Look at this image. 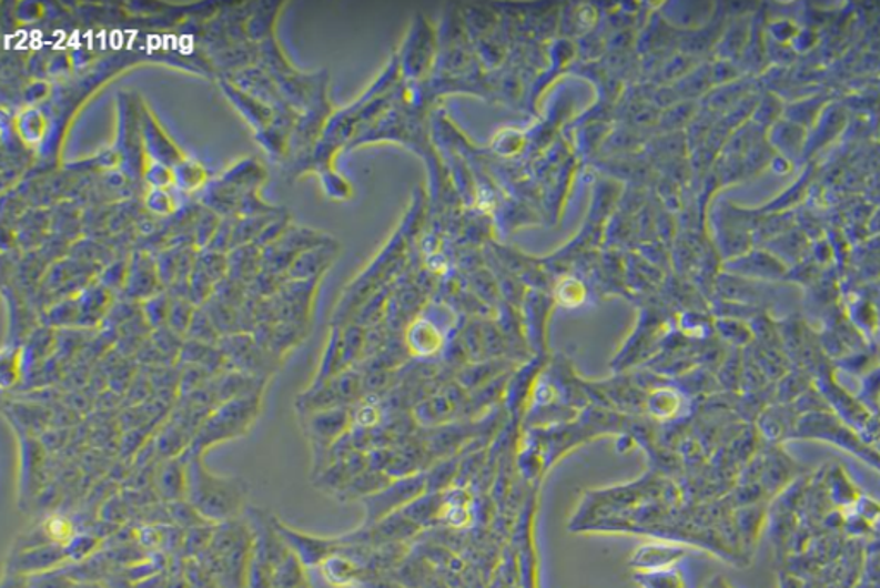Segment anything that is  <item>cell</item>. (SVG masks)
<instances>
[{
	"mask_svg": "<svg viewBox=\"0 0 880 588\" xmlns=\"http://www.w3.org/2000/svg\"><path fill=\"white\" fill-rule=\"evenodd\" d=\"M186 466V500L203 520L227 524L246 508L249 484L234 475L209 470L202 455L183 453Z\"/></svg>",
	"mask_w": 880,
	"mask_h": 588,
	"instance_id": "obj_2",
	"label": "cell"
},
{
	"mask_svg": "<svg viewBox=\"0 0 880 588\" xmlns=\"http://www.w3.org/2000/svg\"><path fill=\"white\" fill-rule=\"evenodd\" d=\"M156 489L171 503L186 499V466L181 456L165 459L161 470L156 472Z\"/></svg>",
	"mask_w": 880,
	"mask_h": 588,
	"instance_id": "obj_7",
	"label": "cell"
},
{
	"mask_svg": "<svg viewBox=\"0 0 880 588\" xmlns=\"http://www.w3.org/2000/svg\"><path fill=\"white\" fill-rule=\"evenodd\" d=\"M206 181V171L199 162L183 161L174 169V183L184 190L193 192Z\"/></svg>",
	"mask_w": 880,
	"mask_h": 588,
	"instance_id": "obj_11",
	"label": "cell"
},
{
	"mask_svg": "<svg viewBox=\"0 0 880 588\" xmlns=\"http://www.w3.org/2000/svg\"><path fill=\"white\" fill-rule=\"evenodd\" d=\"M798 27L788 20H776L769 23V33L773 42L791 43L798 34Z\"/></svg>",
	"mask_w": 880,
	"mask_h": 588,
	"instance_id": "obj_14",
	"label": "cell"
},
{
	"mask_svg": "<svg viewBox=\"0 0 880 588\" xmlns=\"http://www.w3.org/2000/svg\"><path fill=\"white\" fill-rule=\"evenodd\" d=\"M782 118H785V105H782L781 100L773 93H766L762 102L759 103V108L755 111V121H757L755 124L763 128L767 133Z\"/></svg>",
	"mask_w": 880,
	"mask_h": 588,
	"instance_id": "obj_12",
	"label": "cell"
},
{
	"mask_svg": "<svg viewBox=\"0 0 880 588\" xmlns=\"http://www.w3.org/2000/svg\"><path fill=\"white\" fill-rule=\"evenodd\" d=\"M43 534L47 539L55 546H69V543L74 539V525L73 521L61 515H52L43 521Z\"/></svg>",
	"mask_w": 880,
	"mask_h": 588,
	"instance_id": "obj_10",
	"label": "cell"
},
{
	"mask_svg": "<svg viewBox=\"0 0 880 588\" xmlns=\"http://www.w3.org/2000/svg\"><path fill=\"white\" fill-rule=\"evenodd\" d=\"M745 264H747L748 274L763 281L781 280L786 274V265L779 261L778 256H773L769 250L745 256Z\"/></svg>",
	"mask_w": 880,
	"mask_h": 588,
	"instance_id": "obj_8",
	"label": "cell"
},
{
	"mask_svg": "<svg viewBox=\"0 0 880 588\" xmlns=\"http://www.w3.org/2000/svg\"><path fill=\"white\" fill-rule=\"evenodd\" d=\"M260 415V396L256 393L234 396L203 418L186 452L202 455L219 444L246 436Z\"/></svg>",
	"mask_w": 880,
	"mask_h": 588,
	"instance_id": "obj_3",
	"label": "cell"
},
{
	"mask_svg": "<svg viewBox=\"0 0 880 588\" xmlns=\"http://www.w3.org/2000/svg\"><path fill=\"white\" fill-rule=\"evenodd\" d=\"M800 233V231H798ZM797 231H786L779 236L770 237L769 252L773 256H778L779 261L785 264V261H800L807 250V240L803 234H798ZM786 265V264H785Z\"/></svg>",
	"mask_w": 880,
	"mask_h": 588,
	"instance_id": "obj_9",
	"label": "cell"
},
{
	"mask_svg": "<svg viewBox=\"0 0 880 588\" xmlns=\"http://www.w3.org/2000/svg\"><path fill=\"white\" fill-rule=\"evenodd\" d=\"M146 205L155 214H169L174 209V200L165 190H152L146 196Z\"/></svg>",
	"mask_w": 880,
	"mask_h": 588,
	"instance_id": "obj_15",
	"label": "cell"
},
{
	"mask_svg": "<svg viewBox=\"0 0 880 588\" xmlns=\"http://www.w3.org/2000/svg\"><path fill=\"white\" fill-rule=\"evenodd\" d=\"M816 43V31L810 30V28H805V30L798 31L797 37H795L793 42H791V47H793L795 52H808Z\"/></svg>",
	"mask_w": 880,
	"mask_h": 588,
	"instance_id": "obj_16",
	"label": "cell"
},
{
	"mask_svg": "<svg viewBox=\"0 0 880 588\" xmlns=\"http://www.w3.org/2000/svg\"><path fill=\"white\" fill-rule=\"evenodd\" d=\"M143 123H145V130H143L145 136L143 138H145L146 152L150 153V158L155 159L156 164L180 165L184 161L183 155L178 146L165 136L155 119L152 115H146Z\"/></svg>",
	"mask_w": 880,
	"mask_h": 588,
	"instance_id": "obj_6",
	"label": "cell"
},
{
	"mask_svg": "<svg viewBox=\"0 0 880 588\" xmlns=\"http://www.w3.org/2000/svg\"><path fill=\"white\" fill-rule=\"evenodd\" d=\"M302 418H305L303 428H305L306 437H308L313 453H315L313 465H315L316 475H318L321 474L322 465H324L322 462H324L325 453L331 452V447L341 439L344 430H346L350 417L343 409L331 408L310 413V415Z\"/></svg>",
	"mask_w": 880,
	"mask_h": 588,
	"instance_id": "obj_4",
	"label": "cell"
},
{
	"mask_svg": "<svg viewBox=\"0 0 880 588\" xmlns=\"http://www.w3.org/2000/svg\"><path fill=\"white\" fill-rule=\"evenodd\" d=\"M767 142L776 155H781L786 161L791 162L801 158V153L807 150L808 130L782 118L767 131Z\"/></svg>",
	"mask_w": 880,
	"mask_h": 588,
	"instance_id": "obj_5",
	"label": "cell"
},
{
	"mask_svg": "<svg viewBox=\"0 0 880 588\" xmlns=\"http://www.w3.org/2000/svg\"><path fill=\"white\" fill-rule=\"evenodd\" d=\"M252 552L244 588H310L303 574V562L284 543L274 525V516L267 518L253 509Z\"/></svg>",
	"mask_w": 880,
	"mask_h": 588,
	"instance_id": "obj_1",
	"label": "cell"
},
{
	"mask_svg": "<svg viewBox=\"0 0 880 588\" xmlns=\"http://www.w3.org/2000/svg\"><path fill=\"white\" fill-rule=\"evenodd\" d=\"M18 126H20L21 138L28 143H34L42 140L45 121L39 111H28L18 118Z\"/></svg>",
	"mask_w": 880,
	"mask_h": 588,
	"instance_id": "obj_13",
	"label": "cell"
}]
</instances>
